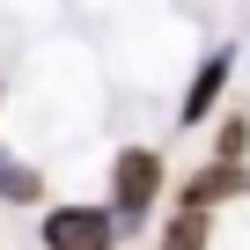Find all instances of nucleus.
I'll return each mask as SVG.
<instances>
[{"mask_svg":"<svg viewBox=\"0 0 250 250\" xmlns=\"http://www.w3.org/2000/svg\"><path fill=\"white\" fill-rule=\"evenodd\" d=\"M44 243L52 250H110L118 243V221L103 206H52L44 213Z\"/></svg>","mask_w":250,"mask_h":250,"instance_id":"2","label":"nucleus"},{"mask_svg":"<svg viewBox=\"0 0 250 250\" xmlns=\"http://www.w3.org/2000/svg\"><path fill=\"white\" fill-rule=\"evenodd\" d=\"M155 199H162V155H155V147H125V155H118V199H110L118 235L133 228V221H140Z\"/></svg>","mask_w":250,"mask_h":250,"instance_id":"1","label":"nucleus"},{"mask_svg":"<svg viewBox=\"0 0 250 250\" xmlns=\"http://www.w3.org/2000/svg\"><path fill=\"white\" fill-rule=\"evenodd\" d=\"M243 184H250V177H243V162L228 155L221 169H206V177H191V184H184V206H213V199H235Z\"/></svg>","mask_w":250,"mask_h":250,"instance_id":"3","label":"nucleus"},{"mask_svg":"<svg viewBox=\"0 0 250 250\" xmlns=\"http://www.w3.org/2000/svg\"><path fill=\"white\" fill-rule=\"evenodd\" d=\"M221 81H228V52H213V59L199 66V81H191V96H184V110H177V118H184V125H199V118L213 110V96H221Z\"/></svg>","mask_w":250,"mask_h":250,"instance_id":"4","label":"nucleus"},{"mask_svg":"<svg viewBox=\"0 0 250 250\" xmlns=\"http://www.w3.org/2000/svg\"><path fill=\"white\" fill-rule=\"evenodd\" d=\"M0 191L8 199H37V169H15L8 155H0Z\"/></svg>","mask_w":250,"mask_h":250,"instance_id":"6","label":"nucleus"},{"mask_svg":"<svg viewBox=\"0 0 250 250\" xmlns=\"http://www.w3.org/2000/svg\"><path fill=\"white\" fill-rule=\"evenodd\" d=\"M162 250H206V206H184V213L162 228Z\"/></svg>","mask_w":250,"mask_h":250,"instance_id":"5","label":"nucleus"}]
</instances>
